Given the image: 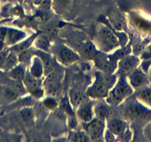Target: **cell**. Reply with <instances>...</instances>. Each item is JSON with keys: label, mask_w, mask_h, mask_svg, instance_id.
Wrapping results in <instances>:
<instances>
[{"label": "cell", "mask_w": 151, "mask_h": 142, "mask_svg": "<svg viewBox=\"0 0 151 142\" xmlns=\"http://www.w3.org/2000/svg\"><path fill=\"white\" fill-rule=\"evenodd\" d=\"M22 116L24 120H30L33 117V112L30 109H25L22 112Z\"/></svg>", "instance_id": "cell-27"}, {"label": "cell", "mask_w": 151, "mask_h": 142, "mask_svg": "<svg viewBox=\"0 0 151 142\" xmlns=\"http://www.w3.org/2000/svg\"><path fill=\"white\" fill-rule=\"evenodd\" d=\"M93 110L91 104H84L82 107H80L78 111V116L82 121L87 123L93 120Z\"/></svg>", "instance_id": "cell-12"}, {"label": "cell", "mask_w": 151, "mask_h": 142, "mask_svg": "<svg viewBox=\"0 0 151 142\" xmlns=\"http://www.w3.org/2000/svg\"><path fill=\"white\" fill-rule=\"evenodd\" d=\"M19 97V90L14 87L0 84V104L15 101Z\"/></svg>", "instance_id": "cell-8"}, {"label": "cell", "mask_w": 151, "mask_h": 142, "mask_svg": "<svg viewBox=\"0 0 151 142\" xmlns=\"http://www.w3.org/2000/svg\"><path fill=\"white\" fill-rule=\"evenodd\" d=\"M99 42L101 47L105 49H111L118 45V40L109 29L102 27L98 34Z\"/></svg>", "instance_id": "cell-4"}, {"label": "cell", "mask_w": 151, "mask_h": 142, "mask_svg": "<svg viewBox=\"0 0 151 142\" xmlns=\"http://www.w3.org/2000/svg\"><path fill=\"white\" fill-rule=\"evenodd\" d=\"M42 63L43 65V70L46 73V74H49L50 72L53 70V65L51 59L47 55H42L41 56Z\"/></svg>", "instance_id": "cell-19"}, {"label": "cell", "mask_w": 151, "mask_h": 142, "mask_svg": "<svg viewBox=\"0 0 151 142\" xmlns=\"http://www.w3.org/2000/svg\"><path fill=\"white\" fill-rule=\"evenodd\" d=\"M45 106L46 107H47V108H53L56 106V103L54 100L52 99V98H49V99H47V101H45Z\"/></svg>", "instance_id": "cell-30"}, {"label": "cell", "mask_w": 151, "mask_h": 142, "mask_svg": "<svg viewBox=\"0 0 151 142\" xmlns=\"http://www.w3.org/2000/svg\"><path fill=\"white\" fill-rule=\"evenodd\" d=\"M22 33H21V32L19 31H17V30H8L4 42H5L7 44H15L17 42L19 41V40L22 38Z\"/></svg>", "instance_id": "cell-15"}, {"label": "cell", "mask_w": 151, "mask_h": 142, "mask_svg": "<svg viewBox=\"0 0 151 142\" xmlns=\"http://www.w3.org/2000/svg\"><path fill=\"white\" fill-rule=\"evenodd\" d=\"M109 93V87L97 78L96 82L87 92V95L92 98H101L107 97Z\"/></svg>", "instance_id": "cell-6"}, {"label": "cell", "mask_w": 151, "mask_h": 142, "mask_svg": "<svg viewBox=\"0 0 151 142\" xmlns=\"http://www.w3.org/2000/svg\"><path fill=\"white\" fill-rule=\"evenodd\" d=\"M90 140H91V138L88 136V135L84 132L75 133L72 135L70 138V141H87Z\"/></svg>", "instance_id": "cell-21"}, {"label": "cell", "mask_w": 151, "mask_h": 142, "mask_svg": "<svg viewBox=\"0 0 151 142\" xmlns=\"http://www.w3.org/2000/svg\"><path fill=\"white\" fill-rule=\"evenodd\" d=\"M136 97L139 101L151 108V86L147 85L145 87L139 90Z\"/></svg>", "instance_id": "cell-11"}, {"label": "cell", "mask_w": 151, "mask_h": 142, "mask_svg": "<svg viewBox=\"0 0 151 142\" xmlns=\"http://www.w3.org/2000/svg\"><path fill=\"white\" fill-rule=\"evenodd\" d=\"M59 56L63 63L67 65L77 62L80 59L77 54H76L73 51L68 49V47H62L59 51Z\"/></svg>", "instance_id": "cell-10"}, {"label": "cell", "mask_w": 151, "mask_h": 142, "mask_svg": "<svg viewBox=\"0 0 151 142\" xmlns=\"http://www.w3.org/2000/svg\"><path fill=\"white\" fill-rule=\"evenodd\" d=\"M144 135L148 141H151V121L148 122L144 128Z\"/></svg>", "instance_id": "cell-26"}, {"label": "cell", "mask_w": 151, "mask_h": 142, "mask_svg": "<svg viewBox=\"0 0 151 142\" xmlns=\"http://www.w3.org/2000/svg\"><path fill=\"white\" fill-rule=\"evenodd\" d=\"M151 66V59H143V62L141 64L140 68L142 70L147 74L148 70H149L150 67Z\"/></svg>", "instance_id": "cell-24"}, {"label": "cell", "mask_w": 151, "mask_h": 142, "mask_svg": "<svg viewBox=\"0 0 151 142\" xmlns=\"http://www.w3.org/2000/svg\"><path fill=\"white\" fill-rule=\"evenodd\" d=\"M94 112H95L96 115V118H99V119L102 120V121H104L108 116V110H107L105 106L101 105V104L99 106H97L96 108H95Z\"/></svg>", "instance_id": "cell-20"}, {"label": "cell", "mask_w": 151, "mask_h": 142, "mask_svg": "<svg viewBox=\"0 0 151 142\" xmlns=\"http://www.w3.org/2000/svg\"><path fill=\"white\" fill-rule=\"evenodd\" d=\"M147 76H148V77H149V79H151V66H150V67L149 70H148Z\"/></svg>", "instance_id": "cell-32"}, {"label": "cell", "mask_w": 151, "mask_h": 142, "mask_svg": "<svg viewBox=\"0 0 151 142\" xmlns=\"http://www.w3.org/2000/svg\"><path fill=\"white\" fill-rule=\"evenodd\" d=\"M128 82L133 89L139 90L149 85L150 79L140 67H136L129 74Z\"/></svg>", "instance_id": "cell-3"}, {"label": "cell", "mask_w": 151, "mask_h": 142, "mask_svg": "<svg viewBox=\"0 0 151 142\" xmlns=\"http://www.w3.org/2000/svg\"><path fill=\"white\" fill-rule=\"evenodd\" d=\"M17 62H18V59H17V53H8L2 69L5 71H10L11 70H12L13 68L17 66Z\"/></svg>", "instance_id": "cell-16"}, {"label": "cell", "mask_w": 151, "mask_h": 142, "mask_svg": "<svg viewBox=\"0 0 151 142\" xmlns=\"http://www.w3.org/2000/svg\"><path fill=\"white\" fill-rule=\"evenodd\" d=\"M36 45H37L38 47L42 49V50H47L49 47V42L48 40L45 37H40L36 40Z\"/></svg>", "instance_id": "cell-23"}, {"label": "cell", "mask_w": 151, "mask_h": 142, "mask_svg": "<svg viewBox=\"0 0 151 142\" xmlns=\"http://www.w3.org/2000/svg\"><path fill=\"white\" fill-rule=\"evenodd\" d=\"M24 71L22 67L16 66L9 71L10 78L15 81H22L24 77Z\"/></svg>", "instance_id": "cell-17"}, {"label": "cell", "mask_w": 151, "mask_h": 142, "mask_svg": "<svg viewBox=\"0 0 151 142\" xmlns=\"http://www.w3.org/2000/svg\"><path fill=\"white\" fill-rule=\"evenodd\" d=\"M43 70V65L42 63V61L40 60L39 59H36V60L33 62V65L30 68V73L33 75V76L36 78H39L41 76Z\"/></svg>", "instance_id": "cell-18"}, {"label": "cell", "mask_w": 151, "mask_h": 142, "mask_svg": "<svg viewBox=\"0 0 151 142\" xmlns=\"http://www.w3.org/2000/svg\"><path fill=\"white\" fill-rule=\"evenodd\" d=\"M133 93V87L125 79L121 78L116 86L108 93V101L110 104H119Z\"/></svg>", "instance_id": "cell-2"}, {"label": "cell", "mask_w": 151, "mask_h": 142, "mask_svg": "<svg viewBox=\"0 0 151 142\" xmlns=\"http://www.w3.org/2000/svg\"><path fill=\"white\" fill-rule=\"evenodd\" d=\"M103 128H104L103 121L97 118L94 120H91L89 122L85 123V125L87 134L88 135L90 138L93 140L99 138L103 132Z\"/></svg>", "instance_id": "cell-5"}, {"label": "cell", "mask_w": 151, "mask_h": 142, "mask_svg": "<svg viewBox=\"0 0 151 142\" xmlns=\"http://www.w3.org/2000/svg\"><path fill=\"white\" fill-rule=\"evenodd\" d=\"M8 53L6 51H0V69H2L4 66V64H5V60H6V58L8 56Z\"/></svg>", "instance_id": "cell-28"}, {"label": "cell", "mask_w": 151, "mask_h": 142, "mask_svg": "<svg viewBox=\"0 0 151 142\" xmlns=\"http://www.w3.org/2000/svg\"><path fill=\"white\" fill-rule=\"evenodd\" d=\"M23 82H24V85H25L26 88L29 90L30 92L34 90L35 89L39 88V86H40V81L38 78L33 76L31 73L24 75Z\"/></svg>", "instance_id": "cell-14"}, {"label": "cell", "mask_w": 151, "mask_h": 142, "mask_svg": "<svg viewBox=\"0 0 151 142\" xmlns=\"http://www.w3.org/2000/svg\"><path fill=\"white\" fill-rule=\"evenodd\" d=\"M83 54L88 59H93L96 56V51L91 44H86L83 47Z\"/></svg>", "instance_id": "cell-22"}, {"label": "cell", "mask_w": 151, "mask_h": 142, "mask_svg": "<svg viewBox=\"0 0 151 142\" xmlns=\"http://www.w3.org/2000/svg\"><path fill=\"white\" fill-rule=\"evenodd\" d=\"M141 58H142V59H151V42L147 46V47H145V50L141 56Z\"/></svg>", "instance_id": "cell-25"}, {"label": "cell", "mask_w": 151, "mask_h": 142, "mask_svg": "<svg viewBox=\"0 0 151 142\" xmlns=\"http://www.w3.org/2000/svg\"><path fill=\"white\" fill-rule=\"evenodd\" d=\"M56 2L61 5H65L69 2L70 0H56Z\"/></svg>", "instance_id": "cell-31"}, {"label": "cell", "mask_w": 151, "mask_h": 142, "mask_svg": "<svg viewBox=\"0 0 151 142\" xmlns=\"http://www.w3.org/2000/svg\"><path fill=\"white\" fill-rule=\"evenodd\" d=\"M2 42L0 41V51H2Z\"/></svg>", "instance_id": "cell-33"}, {"label": "cell", "mask_w": 151, "mask_h": 142, "mask_svg": "<svg viewBox=\"0 0 151 142\" xmlns=\"http://www.w3.org/2000/svg\"><path fill=\"white\" fill-rule=\"evenodd\" d=\"M70 101L73 105L80 108L84 104L88 103L87 95L79 91H73L70 93Z\"/></svg>", "instance_id": "cell-13"}, {"label": "cell", "mask_w": 151, "mask_h": 142, "mask_svg": "<svg viewBox=\"0 0 151 142\" xmlns=\"http://www.w3.org/2000/svg\"><path fill=\"white\" fill-rule=\"evenodd\" d=\"M109 130L113 134L116 136H122L127 133V123L121 119H113L109 123Z\"/></svg>", "instance_id": "cell-9"}, {"label": "cell", "mask_w": 151, "mask_h": 142, "mask_svg": "<svg viewBox=\"0 0 151 142\" xmlns=\"http://www.w3.org/2000/svg\"><path fill=\"white\" fill-rule=\"evenodd\" d=\"M8 30L5 27H0V41H4Z\"/></svg>", "instance_id": "cell-29"}, {"label": "cell", "mask_w": 151, "mask_h": 142, "mask_svg": "<svg viewBox=\"0 0 151 142\" xmlns=\"http://www.w3.org/2000/svg\"><path fill=\"white\" fill-rule=\"evenodd\" d=\"M140 64V60L136 56H127L119 63V70L122 74H130Z\"/></svg>", "instance_id": "cell-7"}, {"label": "cell", "mask_w": 151, "mask_h": 142, "mask_svg": "<svg viewBox=\"0 0 151 142\" xmlns=\"http://www.w3.org/2000/svg\"><path fill=\"white\" fill-rule=\"evenodd\" d=\"M125 113L127 117L136 121L147 124L151 121V108L139 101L129 104L126 108Z\"/></svg>", "instance_id": "cell-1"}]
</instances>
